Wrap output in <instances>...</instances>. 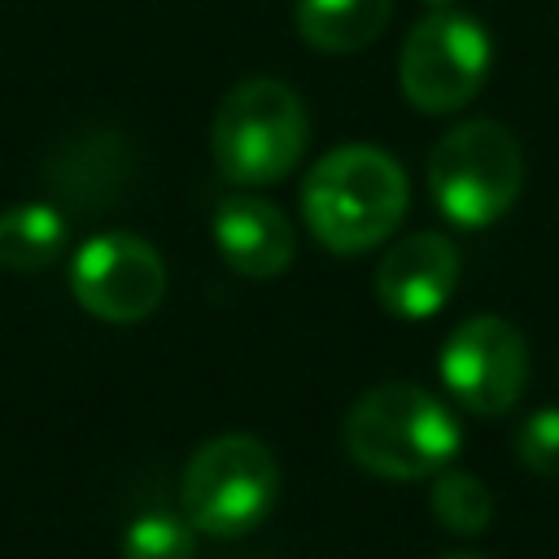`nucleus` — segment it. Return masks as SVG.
Instances as JSON below:
<instances>
[{
	"instance_id": "1",
	"label": "nucleus",
	"mask_w": 559,
	"mask_h": 559,
	"mask_svg": "<svg viewBox=\"0 0 559 559\" xmlns=\"http://www.w3.org/2000/svg\"><path fill=\"white\" fill-rule=\"evenodd\" d=\"M406 170L376 144H341L323 153L301 183L306 227L332 253H367L389 240L406 214Z\"/></svg>"
},
{
	"instance_id": "2",
	"label": "nucleus",
	"mask_w": 559,
	"mask_h": 559,
	"mask_svg": "<svg viewBox=\"0 0 559 559\" xmlns=\"http://www.w3.org/2000/svg\"><path fill=\"white\" fill-rule=\"evenodd\" d=\"M345 450L349 459L384 480H419V476H437L454 463L463 432L454 411L419 389V384H376L367 389L345 424H341Z\"/></svg>"
},
{
	"instance_id": "3",
	"label": "nucleus",
	"mask_w": 559,
	"mask_h": 559,
	"mask_svg": "<svg viewBox=\"0 0 559 559\" xmlns=\"http://www.w3.org/2000/svg\"><path fill=\"white\" fill-rule=\"evenodd\" d=\"M310 140V118L301 96L280 79L236 83L210 122V153L223 179L245 188H266L293 175Z\"/></svg>"
},
{
	"instance_id": "4",
	"label": "nucleus",
	"mask_w": 559,
	"mask_h": 559,
	"mask_svg": "<svg viewBox=\"0 0 559 559\" xmlns=\"http://www.w3.org/2000/svg\"><path fill=\"white\" fill-rule=\"evenodd\" d=\"M524 188V153L520 140L493 122L472 118L450 127L428 153V192L445 223L454 227H489L498 223Z\"/></svg>"
},
{
	"instance_id": "5",
	"label": "nucleus",
	"mask_w": 559,
	"mask_h": 559,
	"mask_svg": "<svg viewBox=\"0 0 559 559\" xmlns=\"http://www.w3.org/2000/svg\"><path fill=\"white\" fill-rule=\"evenodd\" d=\"M280 498V463L249 432H223L197 445L183 467L179 502L183 520L210 537H245L258 528Z\"/></svg>"
},
{
	"instance_id": "6",
	"label": "nucleus",
	"mask_w": 559,
	"mask_h": 559,
	"mask_svg": "<svg viewBox=\"0 0 559 559\" xmlns=\"http://www.w3.org/2000/svg\"><path fill=\"white\" fill-rule=\"evenodd\" d=\"M489 66V31L463 9H432L402 39L397 83L419 114H454L485 87Z\"/></svg>"
},
{
	"instance_id": "7",
	"label": "nucleus",
	"mask_w": 559,
	"mask_h": 559,
	"mask_svg": "<svg viewBox=\"0 0 559 559\" xmlns=\"http://www.w3.org/2000/svg\"><path fill=\"white\" fill-rule=\"evenodd\" d=\"M437 367L463 411L507 415L528 384V341L502 314H472L445 336Z\"/></svg>"
},
{
	"instance_id": "8",
	"label": "nucleus",
	"mask_w": 559,
	"mask_h": 559,
	"mask_svg": "<svg viewBox=\"0 0 559 559\" xmlns=\"http://www.w3.org/2000/svg\"><path fill=\"white\" fill-rule=\"evenodd\" d=\"M70 293L105 323H140L166 297V262L144 236L100 231L79 245L70 262Z\"/></svg>"
},
{
	"instance_id": "9",
	"label": "nucleus",
	"mask_w": 559,
	"mask_h": 559,
	"mask_svg": "<svg viewBox=\"0 0 559 559\" xmlns=\"http://www.w3.org/2000/svg\"><path fill=\"white\" fill-rule=\"evenodd\" d=\"M459 288V249L441 231H415L384 249L376 266V297L389 314L415 323L432 319Z\"/></svg>"
},
{
	"instance_id": "10",
	"label": "nucleus",
	"mask_w": 559,
	"mask_h": 559,
	"mask_svg": "<svg viewBox=\"0 0 559 559\" xmlns=\"http://www.w3.org/2000/svg\"><path fill=\"white\" fill-rule=\"evenodd\" d=\"M214 245L223 262L245 280H271L288 271L297 253L288 214L262 197H227L214 210Z\"/></svg>"
},
{
	"instance_id": "11",
	"label": "nucleus",
	"mask_w": 559,
	"mask_h": 559,
	"mask_svg": "<svg viewBox=\"0 0 559 559\" xmlns=\"http://www.w3.org/2000/svg\"><path fill=\"white\" fill-rule=\"evenodd\" d=\"M127 170H131L127 144L118 135H96L92 131V135L70 140L52 153L44 183L61 205H74L83 214H100L122 192Z\"/></svg>"
},
{
	"instance_id": "12",
	"label": "nucleus",
	"mask_w": 559,
	"mask_h": 559,
	"mask_svg": "<svg viewBox=\"0 0 559 559\" xmlns=\"http://www.w3.org/2000/svg\"><path fill=\"white\" fill-rule=\"evenodd\" d=\"M393 0H297V31L319 52H358L389 26Z\"/></svg>"
},
{
	"instance_id": "13",
	"label": "nucleus",
	"mask_w": 559,
	"mask_h": 559,
	"mask_svg": "<svg viewBox=\"0 0 559 559\" xmlns=\"http://www.w3.org/2000/svg\"><path fill=\"white\" fill-rule=\"evenodd\" d=\"M66 245V218L57 205L48 201H26V205H9L0 210V266L31 275L44 271L48 262H57Z\"/></svg>"
},
{
	"instance_id": "14",
	"label": "nucleus",
	"mask_w": 559,
	"mask_h": 559,
	"mask_svg": "<svg viewBox=\"0 0 559 559\" xmlns=\"http://www.w3.org/2000/svg\"><path fill=\"white\" fill-rule=\"evenodd\" d=\"M432 515H437L450 533L476 537V533L493 520V498H489L485 480H476L472 472L445 467V472H437V480H432Z\"/></svg>"
},
{
	"instance_id": "15",
	"label": "nucleus",
	"mask_w": 559,
	"mask_h": 559,
	"mask_svg": "<svg viewBox=\"0 0 559 559\" xmlns=\"http://www.w3.org/2000/svg\"><path fill=\"white\" fill-rule=\"evenodd\" d=\"M192 524L166 511H148L135 515L122 533V559H192L197 542H192Z\"/></svg>"
},
{
	"instance_id": "16",
	"label": "nucleus",
	"mask_w": 559,
	"mask_h": 559,
	"mask_svg": "<svg viewBox=\"0 0 559 559\" xmlns=\"http://www.w3.org/2000/svg\"><path fill=\"white\" fill-rule=\"evenodd\" d=\"M515 454L524 467H533L537 476H550L559 480V411L555 406H542L533 411L520 432H515Z\"/></svg>"
},
{
	"instance_id": "17",
	"label": "nucleus",
	"mask_w": 559,
	"mask_h": 559,
	"mask_svg": "<svg viewBox=\"0 0 559 559\" xmlns=\"http://www.w3.org/2000/svg\"><path fill=\"white\" fill-rule=\"evenodd\" d=\"M424 4H428V9H454L459 0H424Z\"/></svg>"
},
{
	"instance_id": "18",
	"label": "nucleus",
	"mask_w": 559,
	"mask_h": 559,
	"mask_svg": "<svg viewBox=\"0 0 559 559\" xmlns=\"http://www.w3.org/2000/svg\"><path fill=\"white\" fill-rule=\"evenodd\" d=\"M441 559H485V555H467V550H454V555H441Z\"/></svg>"
}]
</instances>
